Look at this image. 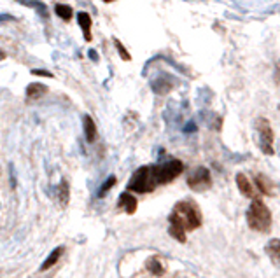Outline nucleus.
Returning a JSON list of instances; mask_svg holds the SVG:
<instances>
[{
    "label": "nucleus",
    "instance_id": "1",
    "mask_svg": "<svg viewBox=\"0 0 280 278\" xmlns=\"http://www.w3.org/2000/svg\"><path fill=\"white\" fill-rule=\"evenodd\" d=\"M170 215L175 217L186 227V231H195L202 226V212H200L198 205L193 201H179Z\"/></svg>",
    "mask_w": 280,
    "mask_h": 278
},
{
    "label": "nucleus",
    "instance_id": "2",
    "mask_svg": "<svg viewBox=\"0 0 280 278\" xmlns=\"http://www.w3.org/2000/svg\"><path fill=\"white\" fill-rule=\"evenodd\" d=\"M247 224L257 233H270L271 212L261 200H254L247 210Z\"/></svg>",
    "mask_w": 280,
    "mask_h": 278
},
{
    "label": "nucleus",
    "instance_id": "3",
    "mask_svg": "<svg viewBox=\"0 0 280 278\" xmlns=\"http://www.w3.org/2000/svg\"><path fill=\"white\" fill-rule=\"evenodd\" d=\"M158 182L154 177L153 166H140V168L131 175L130 182H128V191L133 193H153L156 189Z\"/></svg>",
    "mask_w": 280,
    "mask_h": 278
},
{
    "label": "nucleus",
    "instance_id": "4",
    "mask_svg": "<svg viewBox=\"0 0 280 278\" xmlns=\"http://www.w3.org/2000/svg\"><path fill=\"white\" fill-rule=\"evenodd\" d=\"M153 168L158 184H170L184 171V163L179 161V159H170V161L161 163V165H153Z\"/></svg>",
    "mask_w": 280,
    "mask_h": 278
},
{
    "label": "nucleus",
    "instance_id": "5",
    "mask_svg": "<svg viewBox=\"0 0 280 278\" xmlns=\"http://www.w3.org/2000/svg\"><path fill=\"white\" fill-rule=\"evenodd\" d=\"M256 129H257V133H259L261 151L268 156H273L275 154V149H273L275 135H273V129H271L270 121L264 119V117H259V119L256 121Z\"/></svg>",
    "mask_w": 280,
    "mask_h": 278
},
{
    "label": "nucleus",
    "instance_id": "6",
    "mask_svg": "<svg viewBox=\"0 0 280 278\" xmlns=\"http://www.w3.org/2000/svg\"><path fill=\"white\" fill-rule=\"evenodd\" d=\"M188 186H189V189H193V191H196V193H203V191H207V189H210L212 177H210L209 168L198 166V168L188 177Z\"/></svg>",
    "mask_w": 280,
    "mask_h": 278
},
{
    "label": "nucleus",
    "instance_id": "7",
    "mask_svg": "<svg viewBox=\"0 0 280 278\" xmlns=\"http://www.w3.org/2000/svg\"><path fill=\"white\" fill-rule=\"evenodd\" d=\"M168 233L172 238H175L177 242H180V243H186V227L182 226V224L179 222V220L175 219V217H172L170 215L168 217Z\"/></svg>",
    "mask_w": 280,
    "mask_h": 278
},
{
    "label": "nucleus",
    "instance_id": "8",
    "mask_svg": "<svg viewBox=\"0 0 280 278\" xmlns=\"http://www.w3.org/2000/svg\"><path fill=\"white\" fill-rule=\"evenodd\" d=\"M117 205H119L121 208H124L126 210V214H135V210H137V205H138V201H137V198L133 196L131 193H123L119 196V201H117Z\"/></svg>",
    "mask_w": 280,
    "mask_h": 278
},
{
    "label": "nucleus",
    "instance_id": "9",
    "mask_svg": "<svg viewBox=\"0 0 280 278\" xmlns=\"http://www.w3.org/2000/svg\"><path fill=\"white\" fill-rule=\"evenodd\" d=\"M77 21H79V26H81L82 33H84V39L89 42V40L93 39L91 37V26H93L91 16H89L88 13H84V11H81V13L77 14Z\"/></svg>",
    "mask_w": 280,
    "mask_h": 278
},
{
    "label": "nucleus",
    "instance_id": "10",
    "mask_svg": "<svg viewBox=\"0 0 280 278\" xmlns=\"http://www.w3.org/2000/svg\"><path fill=\"white\" fill-rule=\"evenodd\" d=\"M235 180H237V188L238 191H240L244 196L247 198H252L254 196V188H252L251 180H249L247 177H245L244 173H237V177H235Z\"/></svg>",
    "mask_w": 280,
    "mask_h": 278
},
{
    "label": "nucleus",
    "instance_id": "11",
    "mask_svg": "<svg viewBox=\"0 0 280 278\" xmlns=\"http://www.w3.org/2000/svg\"><path fill=\"white\" fill-rule=\"evenodd\" d=\"M48 93V86L46 84H40V82H30L26 86V98L28 100H39L40 97Z\"/></svg>",
    "mask_w": 280,
    "mask_h": 278
},
{
    "label": "nucleus",
    "instance_id": "12",
    "mask_svg": "<svg viewBox=\"0 0 280 278\" xmlns=\"http://www.w3.org/2000/svg\"><path fill=\"white\" fill-rule=\"evenodd\" d=\"M82 128H84L86 140H88L89 144H93L95 138H97V124H95L93 117L88 116V114H84V116H82Z\"/></svg>",
    "mask_w": 280,
    "mask_h": 278
},
{
    "label": "nucleus",
    "instance_id": "13",
    "mask_svg": "<svg viewBox=\"0 0 280 278\" xmlns=\"http://www.w3.org/2000/svg\"><path fill=\"white\" fill-rule=\"evenodd\" d=\"M256 184H257V188H259V191L263 194H266V196H271V194H273V182H271L266 175H263V173L257 175Z\"/></svg>",
    "mask_w": 280,
    "mask_h": 278
},
{
    "label": "nucleus",
    "instance_id": "14",
    "mask_svg": "<svg viewBox=\"0 0 280 278\" xmlns=\"http://www.w3.org/2000/svg\"><path fill=\"white\" fill-rule=\"evenodd\" d=\"M63 250H65V247H56V249L53 250L51 254H49V257L46 259V261L42 262V266H40V271H46V269L53 268V266H55L56 262H58V259L62 257Z\"/></svg>",
    "mask_w": 280,
    "mask_h": 278
},
{
    "label": "nucleus",
    "instance_id": "15",
    "mask_svg": "<svg viewBox=\"0 0 280 278\" xmlns=\"http://www.w3.org/2000/svg\"><path fill=\"white\" fill-rule=\"evenodd\" d=\"M266 252L271 261H273V264H278V268H280V240L278 238L271 240V242L268 243Z\"/></svg>",
    "mask_w": 280,
    "mask_h": 278
},
{
    "label": "nucleus",
    "instance_id": "16",
    "mask_svg": "<svg viewBox=\"0 0 280 278\" xmlns=\"http://www.w3.org/2000/svg\"><path fill=\"white\" fill-rule=\"evenodd\" d=\"M58 200H60V205H62L63 208L69 205L70 188H69V182H67V178H63V180L60 182V186H58Z\"/></svg>",
    "mask_w": 280,
    "mask_h": 278
},
{
    "label": "nucleus",
    "instance_id": "17",
    "mask_svg": "<svg viewBox=\"0 0 280 278\" xmlns=\"http://www.w3.org/2000/svg\"><path fill=\"white\" fill-rule=\"evenodd\" d=\"M146 268H147V271H149L153 276H163V275H165V268H163V266H161V262L158 261L156 257L147 259Z\"/></svg>",
    "mask_w": 280,
    "mask_h": 278
},
{
    "label": "nucleus",
    "instance_id": "18",
    "mask_svg": "<svg viewBox=\"0 0 280 278\" xmlns=\"http://www.w3.org/2000/svg\"><path fill=\"white\" fill-rule=\"evenodd\" d=\"M55 13H56V16L62 18L63 21H70L74 11H72L70 6H65V4H58V6L55 7Z\"/></svg>",
    "mask_w": 280,
    "mask_h": 278
},
{
    "label": "nucleus",
    "instance_id": "19",
    "mask_svg": "<svg viewBox=\"0 0 280 278\" xmlns=\"http://www.w3.org/2000/svg\"><path fill=\"white\" fill-rule=\"evenodd\" d=\"M116 180H117V178L114 177V175H111V177H109L107 180H105V184L100 188V193H98V198H104L105 194H107L109 191H111V189L116 186Z\"/></svg>",
    "mask_w": 280,
    "mask_h": 278
},
{
    "label": "nucleus",
    "instance_id": "20",
    "mask_svg": "<svg viewBox=\"0 0 280 278\" xmlns=\"http://www.w3.org/2000/svg\"><path fill=\"white\" fill-rule=\"evenodd\" d=\"M114 45L117 48V51H119V56H121V58L126 60V62H130V60H131V55H130V53H128V49L124 48L123 44H121V40H119V39H114Z\"/></svg>",
    "mask_w": 280,
    "mask_h": 278
},
{
    "label": "nucleus",
    "instance_id": "21",
    "mask_svg": "<svg viewBox=\"0 0 280 278\" xmlns=\"http://www.w3.org/2000/svg\"><path fill=\"white\" fill-rule=\"evenodd\" d=\"M32 74H33V75H40V77H53L51 72H48V70H39V68H33Z\"/></svg>",
    "mask_w": 280,
    "mask_h": 278
},
{
    "label": "nucleus",
    "instance_id": "22",
    "mask_svg": "<svg viewBox=\"0 0 280 278\" xmlns=\"http://www.w3.org/2000/svg\"><path fill=\"white\" fill-rule=\"evenodd\" d=\"M275 81H277V84H280V68H277V72H275Z\"/></svg>",
    "mask_w": 280,
    "mask_h": 278
},
{
    "label": "nucleus",
    "instance_id": "23",
    "mask_svg": "<svg viewBox=\"0 0 280 278\" xmlns=\"http://www.w3.org/2000/svg\"><path fill=\"white\" fill-rule=\"evenodd\" d=\"M104 2H107V4H109V2H114V0H104Z\"/></svg>",
    "mask_w": 280,
    "mask_h": 278
}]
</instances>
